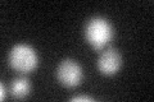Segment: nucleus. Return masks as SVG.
Returning <instances> with one entry per match:
<instances>
[{"label": "nucleus", "instance_id": "423d86ee", "mask_svg": "<svg viewBox=\"0 0 154 102\" xmlns=\"http://www.w3.org/2000/svg\"><path fill=\"white\" fill-rule=\"evenodd\" d=\"M72 101H77V102H80V101H94L93 97H89V96H76L72 98Z\"/></svg>", "mask_w": 154, "mask_h": 102}, {"label": "nucleus", "instance_id": "39448f33", "mask_svg": "<svg viewBox=\"0 0 154 102\" xmlns=\"http://www.w3.org/2000/svg\"><path fill=\"white\" fill-rule=\"evenodd\" d=\"M31 92V83L25 77L16 78L11 84V93L14 98H25Z\"/></svg>", "mask_w": 154, "mask_h": 102}, {"label": "nucleus", "instance_id": "f03ea898", "mask_svg": "<svg viewBox=\"0 0 154 102\" xmlns=\"http://www.w3.org/2000/svg\"><path fill=\"white\" fill-rule=\"evenodd\" d=\"M9 64L19 73H30L38 64L37 52L27 43H18L9 52Z\"/></svg>", "mask_w": 154, "mask_h": 102}, {"label": "nucleus", "instance_id": "7ed1b4c3", "mask_svg": "<svg viewBox=\"0 0 154 102\" xmlns=\"http://www.w3.org/2000/svg\"><path fill=\"white\" fill-rule=\"evenodd\" d=\"M57 78L60 82V84L68 88L77 87L84 78L82 68L75 60L66 59L59 63L57 68Z\"/></svg>", "mask_w": 154, "mask_h": 102}, {"label": "nucleus", "instance_id": "f257e3e1", "mask_svg": "<svg viewBox=\"0 0 154 102\" xmlns=\"http://www.w3.org/2000/svg\"><path fill=\"white\" fill-rule=\"evenodd\" d=\"M85 37L89 45L95 50H102L110 42L113 37V28L108 19L94 17L86 24Z\"/></svg>", "mask_w": 154, "mask_h": 102}, {"label": "nucleus", "instance_id": "20e7f679", "mask_svg": "<svg viewBox=\"0 0 154 102\" xmlns=\"http://www.w3.org/2000/svg\"><path fill=\"white\" fill-rule=\"evenodd\" d=\"M121 65L122 56L114 48L103 51L98 59V69L104 75H114L119 70Z\"/></svg>", "mask_w": 154, "mask_h": 102}, {"label": "nucleus", "instance_id": "0eeeda50", "mask_svg": "<svg viewBox=\"0 0 154 102\" xmlns=\"http://www.w3.org/2000/svg\"><path fill=\"white\" fill-rule=\"evenodd\" d=\"M5 96H7V93H5V89H4V84H2V97H0V98L4 100Z\"/></svg>", "mask_w": 154, "mask_h": 102}]
</instances>
